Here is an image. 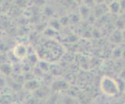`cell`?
<instances>
[{
	"label": "cell",
	"mask_w": 125,
	"mask_h": 104,
	"mask_svg": "<svg viewBox=\"0 0 125 104\" xmlns=\"http://www.w3.org/2000/svg\"><path fill=\"white\" fill-rule=\"evenodd\" d=\"M13 53L18 58H24L27 54V47L23 44H19L15 47Z\"/></svg>",
	"instance_id": "cell-3"
},
{
	"label": "cell",
	"mask_w": 125,
	"mask_h": 104,
	"mask_svg": "<svg viewBox=\"0 0 125 104\" xmlns=\"http://www.w3.org/2000/svg\"><path fill=\"white\" fill-rule=\"evenodd\" d=\"M101 91L106 96H114L120 92L118 82L109 76H103L100 81Z\"/></svg>",
	"instance_id": "cell-1"
},
{
	"label": "cell",
	"mask_w": 125,
	"mask_h": 104,
	"mask_svg": "<svg viewBox=\"0 0 125 104\" xmlns=\"http://www.w3.org/2000/svg\"><path fill=\"white\" fill-rule=\"evenodd\" d=\"M107 9L111 13L114 14H117L121 11V6H120V1H112L110 3L108 4L107 6Z\"/></svg>",
	"instance_id": "cell-4"
},
{
	"label": "cell",
	"mask_w": 125,
	"mask_h": 104,
	"mask_svg": "<svg viewBox=\"0 0 125 104\" xmlns=\"http://www.w3.org/2000/svg\"><path fill=\"white\" fill-rule=\"evenodd\" d=\"M112 56L115 59L121 58L123 57V48L120 47H117L116 48L114 49L113 52H112Z\"/></svg>",
	"instance_id": "cell-8"
},
{
	"label": "cell",
	"mask_w": 125,
	"mask_h": 104,
	"mask_svg": "<svg viewBox=\"0 0 125 104\" xmlns=\"http://www.w3.org/2000/svg\"><path fill=\"white\" fill-rule=\"evenodd\" d=\"M122 31V37H123V41L125 42V30H121Z\"/></svg>",
	"instance_id": "cell-12"
},
{
	"label": "cell",
	"mask_w": 125,
	"mask_h": 104,
	"mask_svg": "<svg viewBox=\"0 0 125 104\" xmlns=\"http://www.w3.org/2000/svg\"><path fill=\"white\" fill-rule=\"evenodd\" d=\"M40 87V82L35 79L27 80L24 83V88L27 91H31V92H36Z\"/></svg>",
	"instance_id": "cell-2"
},
{
	"label": "cell",
	"mask_w": 125,
	"mask_h": 104,
	"mask_svg": "<svg viewBox=\"0 0 125 104\" xmlns=\"http://www.w3.org/2000/svg\"><path fill=\"white\" fill-rule=\"evenodd\" d=\"M120 6H121V11L125 10V1H120Z\"/></svg>",
	"instance_id": "cell-11"
},
{
	"label": "cell",
	"mask_w": 125,
	"mask_h": 104,
	"mask_svg": "<svg viewBox=\"0 0 125 104\" xmlns=\"http://www.w3.org/2000/svg\"><path fill=\"white\" fill-rule=\"evenodd\" d=\"M110 40L111 42L114 43V44H121L124 43L123 41V37H122V31L120 30H117L111 34L110 37Z\"/></svg>",
	"instance_id": "cell-5"
},
{
	"label": "cell",
	"mask_w": 125,
	"mask_h": 104,
	"mask_svg": "<svg viewBox=\"0 0 125 104\" xmlns=\"http://www.w3.org/2000/svg\"><path fill=\"white\" fill-rule=\"evenodd\" d=\"M117 27L118 30H125V15H120L117 20Z\"/></svg>",
	"instance_id": "cell-7"
},
{
	"label": "cell",
	"mask_w": 125,
	"mask_h": 104,
	"mask_svg": "<svg viewBox=\"0 0 125 104\" xmlns=\"http://www.w3.org/2000/svg\"><path fill=\"white\" fill-rule=\"evenodd\" d=\"M13 104H15V103H13Z\"/></svg>",
	"instance_id": "cell-13"
},
{
	"label": "cell",
	"mask_w": 125,
	"mask_h": 104,
	"mask_svg": "<svg viewBox=\"0 0 125 104\" xmlns=\"http://www.w3.org/2000/svg\"><path fill=\"white\" fill-rule=\"evenodd\" d=\"M68 87V85L65 81L63 80H57L54 82H53L52 84V89L54 91H58V92H60V91H63L67 89Z\"/></svg>",
	"instance_id": "cell-6"
},
{
	"label": "cell",
	"mask_w": 125,
	"mask_h": 104,
	"mask_svg": "<svg viewBox=\"0 0 125 104\" xmlns=\"http://www.w3.org/2000/svg\"><path fill=\"white\" fill-rule=\"evenodd\" d=\"M6 86V80L3 79V78L0 77V91L3 90V89L5 88Z\"/></svg>",
	"instance_id": "cell-10"
},
{
	"label": "cell",
	"mask_w": 125,
	"mask_h": 104,
	"mask_svg": "<svg viewBox=\"0 0 125 104\" xmlns=\"http://www.w3.org/2000/svg\"><path fill=\"white\" fill-rule=\"evenodd\" d=\"M0 72H2L3 74H5V75H10L12 72V67L10 64H2L1 68H0Z\"/></svg>",
	"instance_id": "cell-9"
}]
</instances>
